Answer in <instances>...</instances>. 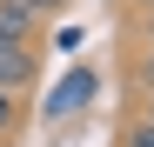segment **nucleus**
Here are the masks:
<instances>
[{
	"instance_id": "f257e3e1",
	"label": "nucleus",
	"mask_w": 154,
	"mask_h": 147,
	"mask_svg": "<svg viewBox=\"0 0 154 147\" xmlns=\"http://www.w3.org/2000/svg\"><path fill=\"white\" fill-rule=\"evenodd\" d=\"M34 34H40V14L27 0H0V47H34Z\"/></svg>"
},
{
	"instance_id": "f03ea898",
	"label": "nucleus",
	"mask_w": 154,
	"mask_h": 147,
	"mask_svg": "<svg viewBox=\"0 0 154 147\" xmlns=\"http://www.w3.org/2000/svg\"><path fill=\"white\" fill-rule=\"evenodd\" d=\"M34 74H40L34 47H0V94H27Z\"/></svg>"
},
{
	"instance_id": "7ed1b4c3",
	"label": "nucleus",
	"mask_w": 154,
	"mask_h": 147,
	"mask_svg": "<svg viewBox=\"0 0 154 147\" xmlns=\"http://www.w3.org/2000/svg\"><path fill=\"white\" fill-rule=\"evenodd\" d=\"M94 87H100V80H94V67H74L67 80L54 87V100H47V114H74V107H87V100H94Z\"/></svg>"
},
{
	"instance_id": "20e7f679",
	"label": "nucleus",
	"mask_w": 154,
	"mask_h": 147,
	"mask_svg": "<svg viewBox=\"0 0 154 147\" xmlns=\"http://www.w3.org/2000/svg\"><path fill=\"white\" fill-rule=\"evenodd\" d=\"M20 127V94H0V134Z\"/></svg>"
},
{
	"instance_id": "39448f33",
	"label": "nucleus",
	"mask_w": 154,
	"mask_h": 147,
	"mask_svg": "<svg viewBox=\"0 0 154 147\" xmlns=\"http://www.w3.org/2000/svg\"><path fill=\"white\" fill-rule=\"evenodd\" d=\"M127 147H154V127H147V120H134V127H127Z\"/></svg>"
},
{
	"instance_id": "423d86ee",
	"label": "nucleus",
	"mask_w": 154,
	"mask_h": 147,
	"mask_svg": "<svg viewBox=\"0 0 154 147\" xmlns=\"http://www.w3.org/2000/svg\"><path fill=\"white\" fill-rule=\"evenodd\" d=\"M27 7H34V14H40V20H54V14H60V7H67V0H27Z\"/></svg>"
},
{
	"instance_id": "0eeeda50",
	"label": "nucleus",
	"mask_w": 154,
	"mask_h": 147,
	"mask_svg": "<svg viewBox=\"0 0 154 147\" xmlns=\"http://www.w3.org/2000/svg\"><path fill=\"white\" fill-rule=\"evenodd\" d=\"M141 80L154 87V34H147V54H141Z\"/></svg>"
},
{
	"instance_id": "6e6552de",
	"label": "nucleus",
	"mask_w": 154,
	"mask_h": 147,
	"mask_svg": "<svg viewBox=\"0 0 154 147\" xmlns=\"http://www.w3.org/2000/svg\"><path fill=\"white\" fill-rule=\"evenodd\" d=\"M141 120H147V127H154V94H147V107H141Z\"/></svg>"
}]
</instances>
